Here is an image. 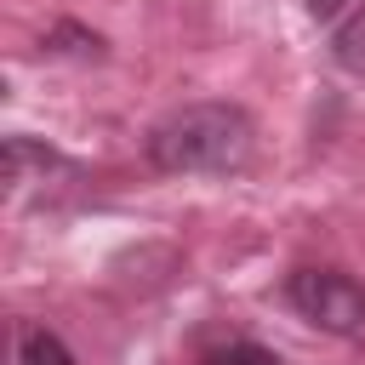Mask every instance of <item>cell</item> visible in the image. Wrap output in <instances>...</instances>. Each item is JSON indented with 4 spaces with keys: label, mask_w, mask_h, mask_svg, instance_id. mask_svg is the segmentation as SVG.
<instances>
[{
    "label": "cell",
    "mask_w": 365,
    "mask_h": 365,
    "mask_svg": "<svg viewBox=\"0 0 365 365\" xmlns=\"http://www.w3.org/2000/svg\"><path fill=\"white\" fill-rule=\"evenodd\" d=\"M325 57L342 68V74H354V80H365V6H354L336 29H331V40H325Z\"/></svg>",
    "instance_id": "cell-4"
},
{
    "label": "cell",
    "mask_w": 365,
    "mask_h": 365,
    "mask_svg": "<svg viewBox=\"0 0 365 365\" xmlns=\"http://www.w3.org/2000/svg\"><path fill=\"white\" fill-rule=\"evenodd\" d=\"M279 297L297 319H308L325 336H365V279H354L348 268L302 262L285 274Z\"/></svg>",
    "instance_id": "cell-2"
},
{
    "label": "cell",
    "mask_w": 365,
    "mask_h": 365,
    "mask_svg": "<svg viewBox=\"0 0 365 365\" xmlns=\"http://www.w3.org/2000/svg\"><path fill=\"white\" fill-rule=\"evenodd\" d=\"M200 365H285V354L279 348H268V342H251V336H234V342H222V348H211Z\"/></svg>",
    "instance_id": "cell-6"
},
{
    "label": "cell",
    "mask_w": 365,
    "mask_h": 365,
    "mask_svg": "<svg viewBox=\"0 0 365 365\" xmlns=\"http://www.w3.org/2000/svg\"><path fill=\"white\" fill-rule=\"evenodd\" d=\"M143 154L160 177H240L257 160V120L222 97L177 103L148 125Z\"/></svg>",
    "instance_id": "cell-1"
},
{
    "label": "cell",
    "mask_w": 365,
    "mask_h": 365,
    "mask_svg": "<svg viewBox=\"0 0 365 365\" xmlns=\"http://www.w3.org/2000/svg\"><path fill=\"white\" fill-rule=\"evenodd\" d=\"M302 6H308V17H314V23H331V29H336V23H342V11H348L354 0H302Z\"/></svg>",
    "instance_id": "cell-7"
},
{
    "label": "cell",
    "mask_w": 365,
    "mask_h": 365,
    "mask_svg": "<svg viewBox=\"0 0 365 365\" xmlns=\"http://www.w3.org/2000/svg\"><path fill=\"white\" fill-rule=\"evenodd\" d=\"M17 365H74V348H68L51 325L23 319V325H17Z\"/></svg>",
    "instance_id": "cell-5"
},
{
    "label": "cell",
    "mask_w": 365,
    "mask_h": 365,
    "mask_svg": "<svg viewBox=\"0 0 365 365\" xmlns=\"http://www.w3.org/2000/svg\"><path fill=\"white\" fill-rule=\"evenodd\" d=\"M40 51H46V57H74V63H103V57H108V34H97V29H86V23L63 17V23L46 29Z\"/></svg>",
    "instance_id": "cell-3"
}]
</instances>
